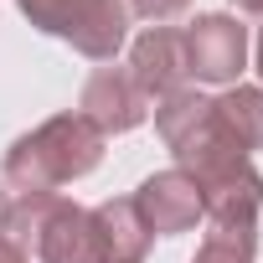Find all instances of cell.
Instances as JSON below:
<instances>
[{
	"label": "cell",
	"mask_w": 263,
	"mask_h": 263,
	"mask_svg": "<svg viewBox=\"0 0 263 263\" xmlns=\"http://www.w3.org/2000/svg\"><path fill=\"white\" fill-rule=\"evenodd\" d=\"M258 78H263V31H258Z\"/></svg>",
	"instance_id": "17"
},
{
	"label": "cell",
	"mask_w": 263,
	"mask_h": 263,
	"mask_svg": "<svg viewBox=\"0 0 263 263\" xmlns=\"http://www.w3.org/2000/svg\"><path fill=\"white\" fill-rule=\"evenodd\" d=\"M0 237H11V191L0 186Z\"/></svg>",
	"instance_id": "15"
},
{
	"label": "cell",
	"mask_w": 263,
	"mask_h": 263,
	"mask_svg": "<svg viewBox=\"0 0 263 263\" xmlns=\"http://www.w3.org/2000/svg\"><path fill=\"white\" fill-rule=\"evenodd\" d=\"M217 103V119H222V129L232 135V145L242 150V155H253V150H263V88H248V83H232L222 98H212Z\"/></svg>",
	"instance_id": "11"
},
{
	"label": "cell",
	"mask_w": 263,
	"mask_h": 263,
	"mask_svg": "<svg viewBox=\"0 0 263 263\" xmlns=\"http://www.w3.org/2000/svg\"><path fill=\"white\" fill-rule=\"evenodd\" d=\"M103 145L108 140L83 114H57V119L36 124L31 135H21L6 150L0 176H6V186L21 191V196H47V191H62L67 181H83L103 160Z\"/></svg>",
	"instance_id": "1"
},
{
	"label": "cell",
	"mask_w": 263,
	"mask_h": 263,
	"mask_svg": "<svg viewBox=\"0 0 263 263\" xmlns=\"http://www.w3.org/2000/svg\"><path fill=\"white\" fill-rule=\"evenodd\" d=\"M0 263H31V253H26L16 237H0Z\"/></svg>",
	"instance_id": "14"
},
{
	"label": "cell",
	"mask_w": 263,
	"mask_h": 263,
	"mask_svg": "<svg viewBox=\"0 0 263 263\" xmlns=\"http://www.w3.org/2000/svg\"><path fill=\"white\" fill-rule=\"evenodd\" d=\"M191 11V0H129V21H145V26H171L176 16Z\"/></svg>",
	"instance_id": "13"
},
{
	"label": "cell",
	"mask_w": 263,
	"mask_h": 263,
	"mask_svg": "<svg viewBox=\"0 0 263 263\" xmlns=\"http://www.w3.org/2000/svg\"><path fill=\"white\" fill-rule=\"evenodd\" d=\"M186 72L196 83H217V88H232L248 67V26L227 11H206L196 16L186 31Z\"/></svg>",
	"instance_id": "5"
},
{
	"label": "cell",
	"mask_w": 263,
	"mask_h": 263,
	"mask_svg": "<svg viewBox=\"0 0 263 263\" xmlns=\"http://www.w3.org/2000/svg\"><path fill=\"white\" fill-rule=\"evenodd\" d=\"M155 129H160L165 150L176 155V171H186L191 181L206 176V171H217V165L248 160V155L232 145V135L222 129L217 103H212L206 93H196V88H181V93L160 98V103H155Z\"/></svg>",
	"instance_id": "3"
},
{
	"label": "cell",
	"mask_w": 263,
	"mask_h": 263,
	"mask_svg": "<svg viewBox=\"0 0 263 263\" xmlns=\"http://www.w3.org/2000/svg\"><path fill=\"white\" fill-rule=\"evenodd\" d=\"M196 191H201L206 227H258L263 176L253 171V160H232V165H217V171L196 176Z\"/></svg>",
	"instance_id": "7"
},
{
	"label": "cell",
	"mask_w": 263,
	"mask_h": 263,
	"mask_svg": "<svg viewBox=\"0 0 263 263\" xmlns=\"http://www.w3.org/2000/svg\"><path fill=\"white\" fill-rule=\"evenodd\" d=\"M129 78L140 83V93L150 98V103H160V98H171V93H181L186 88V36L176 31V26H150L145 36H135V47H129Z\"/></svg>",
	"instance_id": "9"
},
{
	"label": "cell",
	"mask_w": 263,
	"mask_h": 263,
	"mask_svg": "<svg viewBox=\"0 0 263 263\" xmlns=\"http://www.w3.org/2000/svg\"><path fill=\"white\" fill-rule=\"evenodd\" d=\"M93 222H98V242H103V258L108 263H145L150 258V227L140 222L135 196L98 201L93 206Z\"/></svg>",
	"instance_id": "10"
},
{
	"label": "cell",
	"mask_w": 263,
	"mask_h": 263,
	"mask_svg": "<svg viewBox=\"0 0 263 263\" xmlns=\"http://www.w3.org/2000/svg\"><path fill=\"white\" fill-rule=\"evenodd\" d=\"M135 212L150 227V237H181L201 222V191L186 171H155L135 191Z\"/></svg>",
	"instance_id": "8"
},
{
	"label": "cell",
	"mask_w": 263,
	"mask_h": 263,
	"mask_svg": "<svg viewBox=\"0 0 263 263\" xmlns=\"http://www.w3.org/2000/svg\"><path fill=\"white\" fill-rule=\"evenodd\" d=\"M232 11H242V16H263V0H232Z\"/></svg>",
	"instance_id": "16"
},
{
	"label": "cell",
	"mask_w": 263,
	"mask_h": 263,
	"mask_svg": "<svg viewBox=\"0 0 263 263\" xmlns=\"http://www.w3.org/2000/svg\"><path fill=\"white\" fill-rule=\"evenodd\" d=\"M11 237L36 253V263H108L98 242L93 206L62 201L57 191L47 196H16L11 201Z\"/></svg>",
	"instance_id": "2"
},
{
	"label": "cell",
	"mask_w": 263,
	"mask_h": 263,
	"mask_svg": "<svg viewBox=\"0 0 263 263\" xmlns=\"http://www.w3.org/2000/svg\"><path fill=\"white\" fill-rule=\"evenodd\" d=\"M16 6L42 36H57L93 62H114L129 36L124 0H16Z\"/></svg>",
	"instance_id": "4"
},
{
	"label": "cell",
	"mask_w": 263,
	"mask_h": 263,
	"mask_svg": "<svg viewBox=\"0 0 263 263\" xmlns=\"http://www.w3.org/2000/svg\"><path fill=\"white\" fill-rule=\"evenodd\" d=\"M258 258V227H206L191 263H253Z\"/></svg>",
	"instance_id": "12"
},
{
	"label": "cell",
	"mask_w": 263,
	"mask_h": 263,
	"mask_svg": "<svg viewBox=\"0 0 263 263\" xmlns=\"http://www.w3.org/2000/svg\"><path fill=\"white\" fill-rule=\"evenodd\" d=\"M78 114L98 129V135H129L150 119V98L140 93V83L129 78V67H98L83 93H78Z\"/></svg>",
	"instance_id": "6"
}]
</instances>
